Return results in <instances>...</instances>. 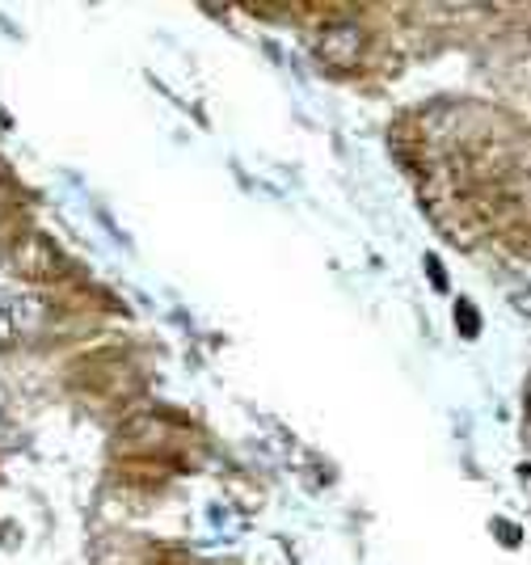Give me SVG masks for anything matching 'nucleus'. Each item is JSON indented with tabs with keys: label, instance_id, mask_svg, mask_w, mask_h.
<instances>
[]
</instances>
